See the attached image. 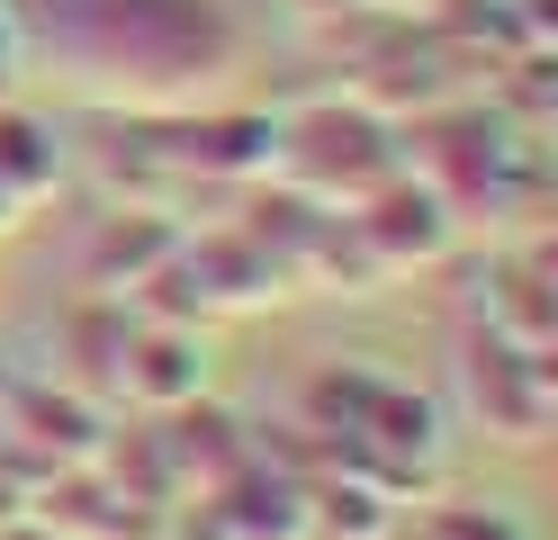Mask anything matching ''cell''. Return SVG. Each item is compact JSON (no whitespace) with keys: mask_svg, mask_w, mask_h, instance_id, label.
Here are the masks:
<instances>
[{"mask_svg":"<svg viewBox=\"0 0 558 540\" xmlns=\"http://www.w3.org/2000/svg\"><path fill=\"white\" fill-rule=\"evenodd\" d=\"M352 235H361V252L378 262V279H397V271H414V262H441V252L460 243V216H450L424 180H414V163H405L388 190H369V199L352 207Z\"/></svg>","mask_w":558,"mask_h":540,"instance_id":"4","label":"cell"},{"mask_svg":"<svg viewBox=\"0 0 558 540\" xmlns=\"http://www.w3.org/2000/svg\"><path fill=\"white\" fill-rule=\"evenodd\" d=\"M171 252H181V235H171V226H154V216H109V226H99V252H90V279L145 288Z\"/></svg>","mask_w":558,"mask_h":540,"instance_id":"8","label":"cell"},{"mask_svg":"<svg viewBox=\"0 0 558 540\" xmlns=\"http://www.w3.org/2000/svg\"><path fill=\"white\" fill-rule=\"evenodd\" d=\"M460 406H469V423L496 432V442L532 451L549 432V351H513V343H496V334L469 324V343H460Z\"/></svg>","mask_w":558,"mask_h":540,"instance_id":"3","label":"cell"},{"mask_svg":"<svg viewBox=\"0 0 558 540\" xmlns=\"http://www.w3.org/2000/svg\"><path fill=\"white\" fill-rule=\"evenodd\" d=\"M0 396H10V360H0Z\"/></svg>","mask_w":558,"mask_h":540,"instance_id":"11","label":"cell"},{"mask_svg":"<svg viewBox=\"0 0 558 540\" xmlns=\"http://www.w3.org/2000/svg\"><path fill=\"white\" fill-rule=\"evenodd\" d=\"M10 423L37 442L54 468H90L109 459V423H99L82 396H46V387H10Z\"/></svg>","mask_w":558,"mask_h":540,"instance_id":"7","label":"cell"},{"mask_svg":"<svg viewBox=\"0 0 558 540\" xmlns=\"http://www.w3.org/2000/svg\"><path fill=\"white\" fill-rule=\"evenodd\" d=\"M54 144H46V127L37 118H0V190H10V207L27 216L46 190H54Z\"/></svg>","mask_w":558,"mask_h":540,"instance_id":"9","label":"cell"},{"mask_svg":"<svg viewBox=\"0 0 558 540\" xmlns=\"http://www.w3.org/2000/svg\"><path fill=\"white\" fill-rule=\"evenodd\" d=\"M477 334H496L513 351H549V262L541 252H496V262L477 271Z\"/></svg>","mask_w":558,"mask_h":540,"instance_id":"6","label":"cell"},{"mask_svg":"<svg viewBox=\"0 0 558 540\" xmlns=\"http://www.w3.org/2000/svg\"><path fill=\"white\" fill-rule=\"evenodd\" d=\"M433 540H532V531L505 523V514H477V504H450V514L433 523Z\"/></svg>","mask_w":558,"mask_h":540,"instance_id":"10","label":"cell"},{"mask_svg":"<svg viewBox=\"0 0 558 540\" xmlns=\"http://www.w3.org/2000/svg\"><path fill=\"white\" fill-rule=\"evenodd\" d=\"M27 46L73 82H126L145 99H181L243 63V27L226 0H19Z\"/></svg>","mask_w":558,"mask_h":540,"instance_id":"1","label":"cell"},{"mask_svg":"<svg viewBox=\"0 0 558 540\" xmlns=\"http://www.w3.org/2000/svg\"><path fill=\"white\" fill-rule=\"evenodd\" d=\"M270 171H289L316 207H361L405 171V144L369 99H306L270 118Z\"/></svg>","mask_w":558,"mask_h":540,"instance_id":"2","label":"cell"},{"mask_svg":"<svg viewBox=\"0 0 558 540\" xmlns=\"http://www.w3.org/2000/svg\"><path fill=\"white\" fill-rule=\"evenodd\" d=\"M118 396L126 406H162V415L198 406L207 396V343L190 324H135L126 351H118Z\"/></svg>","mask_w":558,"mask_h":540,"instance_id":"5","label":"cell"}]
</instances>
